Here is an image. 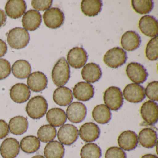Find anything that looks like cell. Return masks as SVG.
<instances>
[{"label":"cell","instance_id":"6da1fadb","mask_svg":"<svg viewBox=\"0 0 158 158\" xmlns=\"http://www.w3.org/2000/svg\"><path fill=\"white\" fill-rule=\"evenodd\" d=\"M70 68L65 58H60L54 65L52 72V78L58 87L63 86L69 81Z\"/></svg>","mask_w":158,"mask_h":158},{"label":"cell","instance_id":"7a4b0ae2","mask_svg":"<svg viewBox=\"0 0 158 158\" xmlns=\"http://www.w3.org/2000/svg\"><path fill=\"white\" fill-rule=\"evenodd\" d=\"M48 108L46 99L42 96H37L33 97L29 101L26 107V111L30 118L38 120L45 115Z\"/></svg>","mask_w":158,"mask_h":158},{"label":"cell","instance_id":"3957f363","mask_svg":"<svg viewBox=\"0 0 158 158\" xmlns=\"http://www.w3.org/2000/svg\"><path fill=\"white\" fill-rule=\"evenodd\" d=\"M30 40L29 33L24 28L15 27L9 31L7 42L10 47L15 49L25 48Z\"/></svg>","mask_w":158,"mask_h":158},{"label":"cell","instance_id":"277c9868","mask_svg":"<svg viewBox=\"0 0 158 158\" xmlns=\"http://www.w3.org/2000/svg\"><path fill=\"white\" fill-rule=\"evenodd\" d=\"M103 101L105 106L109 110H118L123 103V98L121 89L115 86L108 88L104 92Z\"/></svg>","mask_w":158,"mask_h":158},{"label":"cell","instance_id":"5b68a950","mask_svg":"<svg viewBox=\"0 0 158 158\" xmlns=\"http://www.w3.org/2000/svg\"><path fill=\"white\" fill-rule=\"evenodd\" d=\"M127 57L126 52L122 48L115 47L109 50L103 56L104 63L112 68H117L126 62Z\"/></svg>","mask_w":158,"mask_h":158},{"label":"cell","instance_id":"8992f818","mask_svg":"<svg viewBox=\"0 0 158 158\" xmlns=\"http://www.w3.org/2000/svg\"><path fill=\"white\" fill-rule=\"evenodd\" d=\"M44 23L51 29H57L63 24L64 21V13L58 8L47 10L43 15Z\"/></svg>","mask_w":158,"mask_h":158},{"label":"cell","instance_id":"52a82bcc","mask_svg":"<svg viewBox=\"0 0 158 158\" xmlns=\"http://www.w3.org/2000/svg\"><path fill=\"white\" fill-rule=\"evenodd\" d=\"M126 72L129 79L133 83L138 85L144 83L148 77L146 68L138 63H129L127 66Z\"/></svg>","mask_w":158,"mask_h":158},{"label":"cell","instance_id":"ba28073f","mask_svg":"<svg viewBox=\"0 0 158 158\" xmlns=\"http://www.w3.org/2000/svg\"><path fill=\"white\" fill-rule=\"evenodd\" d=\"M86 51L82 47H75L70 50L67 55L68 63L75 69H80L84 66L87 61Z\"/></svg>","mask_w":158,"mask_h":158},{"label":"cell","instance_id":"9c48e42d","mask_svg":"<svg viewBox=\"0 0 158 158\" xmlns=\"http://www.w3.org/2000/svg\"><path fill=\"white\" fill-rule=\"evenodd\" d=\"M78 129L75 126L70 124H64L58 132V138L60 142L66 146L73 144L78 137Z\"/></svg>","mask_w":158,"mask_h":158},{"label":"cell","instance_id":"30bf717a","mask_svg":"<svg viewBox=\"0 0 158 158\" xmlns=\"http://www.w3.org/2000/svg\"><path fill=\"white\" fill-rule=\"evenodd\" d=\"M66 114L70 122L73 123H79L83 122L86 116V107L79 102H72L67 107Z\"/></svg>","mask_w":158,"mask_h":158},{"label":"cell","instance_id":"8fae6325","mask_svg":"<svg viewBox=\"0 0 158 158\" xmlns=\"http://www.w3.org/2000/svg\"><path fill=\"white\" fill-rule=\"evenodd\" d=\"M123 95L126 100L134 103L141 102L146 97L144 88L140 85L134 83L126 86L123 91Z\"/></svg>","mask_w":158,"mask_h":158},{"label":"cell","instance_id":"7c38bea8","mask_svg":"<svg viewBox=\"0 0 158 158\" xmlns=\"http://www.w3.org/2000/svg\"><path fill=\"white\" fill-rule=\"evenodd\" d=\"M138 26L141 33L145 36L149 37L158 36V21L153 16L146 15L142 16L139 22Z\"/></svg>","mask_w":158,"mask_h":158},{"label":"cell","instance_id":"4fadbf2b","mask_svg":"<svg viewBox=\"0 0 158 158\" xmlns=\"http://www.w3.org/2000/svg\"><path fill=\"white\" fill-rule=\"evenodd\" d=\"M140 114L144 121L149 125L157 123L158 119V104L151 100L143 103L140 110Z\"/></svg>","mask_w":158,"mask_h":158},{"label":"cell","instance_id":"5bb4252c","mask_svg":"<svg viewBox=\"0 0 158 158\" xmlns=\"http://www.w3.org/2000/svg\"><path fill=\"white\" fill-rule=\"evenodd\" d=\"M78 133L82 140L86 142H91L98 138L100 130L98 125L89 122L82 125Z\"/></svg>","mask_w":158,"mask_h":158},{"label":"cell","instance_id":"9a60e30c","mask_svg":"<svg viewBox=\"0 0 158 158\" xmlns=\"http://www.w3.org/2000/svg\"><path fill=\"white\" fill-rule=\"evenodd\" d=\"M75 98L80 101L86 102L91 99L94 95V88L91 84L87 82L77 83L73 89Z\"/></svg>","mask_w":158,"mask_h":158},{"label":"cell","instance_id":"2e32d148","mask_svg":"<svg viewBox=\"0 0 158 158\" xmlns=\"http://www.w3.org/2000/svg\"><path fill=\"white\" fill-rule=\"evenodd\" d=\"M118 143L120 148L124 150H133L136 148L138 143L137 135L131 130L123 131L118 137Z\"/></svg>","mask_w":158,"mask_h":158},{"label":"cell","instance_id":"e0dca14e","mask_svg":"<svg viewBox=\"0 0 158 158\" xmlns=\"http://www.w3.org/2000/svg\"><path fill=\"white\" fill-rule=\"evenodd\" d=\"M28 88L34 92L44 90L48 85V79L42 72H35L29 75L27 80Z\"/></svg>","mask_w":158,"mask_h":158},{"label":"cell","instance_id":"ac0fdd59","mask_svg":"<svg viewBox=\"0 0 158 158\" xmlns=\"http://www.w3.org/2000/svg\"><path fill=\"white\" fill-rule=\"evenodd\" d=\"M42 22V17L38 11L31 10L24 14L22 18V24L25 29L34 31L39 27Z\"/></svg>","mask_w":158,"mask_h":158},{"label":"cell","instance_id":"d6986e66","mask_svg":"<svg viewBox=\"0 0 158 158\" xmlns=\"http://www.w3.org/2000/svg\"><path fill=\"white\" fill-rule=\"evenodd\" d=\"M141 42L140 36L134 31H127L121 38V46L123 49L127 51L135 50L139 48Z\"/></svg>","mask_w":158,"mask_h":158},{"label":"cell","instance_id":"ffe728a7","mask_svg":"<svg viewBox=\"0 0 158 158\" xmlns=\"http://www.w3.org/2000/svg\"><path fill=\"white\" fill-rule=\"evenodd\" d=\"M5 10L9 17L17 19L25 13L26 3L23 0H10L5 5Z\"/></svg>","mask_w":158,"mask_h":158},{"label":"cell","instance_id":"44dd1931","mask_svg":"<svg viewBox=\"0 0 158 158\" xmlns=\"http://www.w3.org/2000/svg\"><path fill=\"white\" fill-rule=\"evenodd\" d=\"M20 146L15 139L9 138L2 143L0 152L3 158H15L19 154Z\"/></svg>","mask_w":158,"mask_h":158},{"label":"cell","instance_id":"7402d4cb","mask_svg":"<svg viewBox=\"0 0 158 158\" xmlns=\"http://www.w3.org/2000/svg\"><path fill=\"white\" fill-rule=\"evenodd\" d=\"M31 95L29 89L23 83L15 84L10 90V96L14 102L18 103L26 102L29 99Z\"/></svg>","mask_w":158,"mask_h":158},{"label":"cell","instance_id":"603a6c76","mask_svg":"<svg viewBox=\"0 0 158 158\" xmlns=\"http://www.w3.org/2000/svg\"><path fill=\"white\" fill-rule=\"evenodd\" d=\"M81 75L83 79L87 83H95L100 79L102 72L99 65L94 63H89L84 66Z\"/></svg>","mask_w":158,"mask_h":158},{"label":"cell","instance_id":"cb8c5ba5","mask_svg":"<svg viewBox=\"0 0 158 158\" xmlns=\"http://www.w3.org/2000/svg\"><path fill=\"white\" fill-rule=\"evenodd\" d=\"M73 97L72 90L68 87H60L55 89L53 95L54 102L60 106L69 105L73 101Z\"/></svg>","mask_w":158,"mask_h":158},{"label":"cell","instance_id":"d4e9b609","mask_svg":"<svg viewBox=\"0 0 158 158\" xmlns=\"http://www.w3.org/2000/svg\"><path fill=\"white\" fill-rule=\"evenodd\" d=\"M138 139L142 147L147 148H151L157 143V133L151 128H143L139 133Z\"/></svg>","mask_w":158,"mask_h":158},{"label":"cell","instance_id":"484cf974","mask_svg":"<svg viewBox=\"0 0 158 158\" xmlns=\"http://www.w3.org/2000/svg\"><path fill=\"white\" fill-rule=\"evenodd\" d=\"M47 120L49 123L55 127H59L63 125L67 120L65 112L58 108H52L47 113Z\"/></svg>","mask_w":158,"mask_h":158},{"label":"cell","instance_id":"4316f807","mask_svg":"<svg viewBox=\"0 0 158 158\" xmlns=\"http://www.w3.org/2000/svg\"><path fill=\"white\" fill-rule=\"evenodd\" d=\"M102 2L100 0H83L81 9L84 15L89 17H95L102 10Z\"/></svg>","mask_w":158,"mask_h":158},{"label":"cell","instance_id":"83f0119b","mask_svg":"<svg viewBox=\"0 0 158 158\" xmlns=\"http://www.w3.org/2000/svg\"><path fill=\"white\" fill-rule=\"evenodd\" d=\"M27 119L23 116H17L12 118L9 123L10 132L13 135H19L25 133L28 128Z\"/></svg>","mask_w":158,"mask_h":158},{"label":"cell","instance_id":"f1b7e54d","mask_svg":"<svg viewBox=\"0 0 158 158\" xmlns=\"http://www.w3.org/2000/svg\"><path fill=\"white\" fill-rule=\"evenodd\" d=\"M64 152L65 149L63 145L57 140L48 143L44 152L46 158H63Z\"/></svg>","mask_w":158,"mask_h":158},{"label":"cell","instance_id":"f546056e","mask_svg":"<svg viewBox=\"0 0 158 158\" xmlns=\"http://www.w3.org/2000/svg\"><path fill=\"white\" fill-rule=\"evenodd\" d=\"M31 71V65L25 60L16 61L12 67L13 74L18 79H25L29 76Z\"/></svg>","mask_w":158,"mask_h":158},{"label":"cell","instance_id":"4dcf8cb0","mask_svg":"<svg viewBox=\"0 0 158 158\" xmlns=\"http://www.w3.org/2000/svg\"><path fill=\"white\" fill-rule=\"evenodd\" d=\"M111 113L104 104L97 105L92 112V117L98 123L105 124L111 119Z\"/></svg>","mask_w":158,"mask_h":158},{"label":"cell","instance_id":"1f68e13d","mask_svg":"<svg viewBox=\"0 0 158 158\" xmlns=\"http://www.w3.org/2000/svg\"><path fill=\"white\" fill-rule=\"evenodd\" d=\"M21 149L26 153H32L36 152L40 146V141L36 137L33 135L24 137L20 142Z\"/></svg>","mask_w":158,"mask_h":158},{"label":"cell","instance_id":"d6a6232c","mask_svg":"<svg viewBox=\"0 0 158 158\" xmlns=\"http://www.w3.org/2000/svg\"><path fill=\"white\" fill-rule=\"evenodd\" d=\"M56 135L57 130L51 125H44L38 130V138L41 142L47 143L52 141Z\"/></svg>","mask_w":158,"mask_h":158},{"label":"cell","instance_id":"836d02e7","mask_svg":"<svg viewBox=\"0 0 158 158\" xmlns=\"http://www.w3.org/2000/svg\"><path fill=\"white\" fill-rule=\"evenodd\" d=\"M101 155L100 148L95 143L85 144L80 151L81 158H100Z\"/></svg>","mask_w":158,"mask_h":158},{"label":"cell","instance_id":"e575fe53","mask_svg":"<svg viewBox=\"0 0 158 158\" xmlns=\"http://www.w3.org/2000/svg\"><path fill=\"white\" fill-rule=\"evenodd\" d=\"M131 4L136 12L143 15L149 14L152 11L154 3L152 0H132Z\"/></svg>","mask_w":158,"mask_h":158},{"label":"cell","instance_id":"d590c367","mask_svg":"<svg viewBox=\"0 0 158 158\" xmlns=\"http://www.w3.org/2000/svg\"><path fill=\"white\" fill-rule=\"evenodd\" d=\"M158 36L154 37L149 40L146 46V57L150 61L157 60L158 58Z\"/></svg>","mask_w":158,"mask_h":158},{"label":"cell","instance_id":"8d00e7d4","mask_svg":"<svg viewBox=\"0 0 158 158\" xmlns=\"http://www.w3.org/2000/svg\"><path fill=\"white\" fill-rule=\"evenodd\" d=\"M145 94L152 101H158V82L153 81L148 84L145 90Z\"/></svg>","mask_w":158,"mask_h":158},{"label":"cell","instance_id":"74e56055","mask_svg":"<svg viewBox=\"0 0 158 158\" xmlns=\"http://www.w3.org/2000/svg\"><path fill=\"white\" fill-rule=\"evenodd\" d=\"M105 158H127L125 152L117 147L109 148L105 153Z\"/></svg>","mask_w":158,"mask_h":158},{"label":"cell","instance_id":"f35d334b","mask_svg":"<svg viewBox=\"0 0 158 158\" xmlns=\"http://www.w3.org/2000/svg\"><path fill=\"white\" fill-rule=\"evenodd\" d=\"M10 64L7 60L0 59V80L7 78L11 73Z\"/></svg>","mask_w":158,"mask_h":158},{"label":"cell","instance_id":"ab89813d","mask_svg":"<svg viewBox=\"0 0 158 158\" xmlns=\"http://www.w3.org/2000/svg\"><path fill=\"white\" fill-rule=\"evenodd\" d=\"M52 0H45V1H32V6L33 8L38 11H43L48 10L51 7L52 4Z\"/></svg>","mask_w":158,"mask_h":158},{"label":"cell","instance_id":"60d3db41","mask_svg":"<svg viewBox=\"0 0 158 158\" xmlns=\"http://www.w3.org/2000/svg\"><path fill=\"white\" fill-rule=\"evenodd\" d=\"M9 133L8 124L3 120L0 119V139L6 137Z\"/></svg>","mask_w":158,"mask_h":158},{"label":"cell","instance_id":"b9f144b4","mask_svg":"<svg viewBox=\"0 0 158 158\" xmlns=\"http://www.w3.org/2000/svg\"><path fill=\"white\" fill-rule=\"evenodd\" d=\"M8 50L7 44L2 40L0 39V58L4 56Z\"/></svg>","mask_w":158,"mask_h":158},{"label":"cell","instance_id":"7bdbcfd3","mask_svg":"<svg viewBox=\"0 0 158 158\" xmlns=\"http://www.w3.org/2000/svg\"><path fill=\"white\" fill-rule=\"evenodd\" d=\"M7 16L4 11L0 10V27H2L6 23Z\"/></svg>","mask_w":158,"mask_h":158},{"label":"cell","instance_id":"ee69618b","mask_svg":"<svg viewBox=\"0 0 158 158\" xmlns=\"http://www.w3.org/2000/svg\"><path fill=\"white\" fill-rule=\"evenodd\" d=\"M140 158H158L156 155L152 154H146L143 155Z\"/></svg>","mask_w":158,"mask_h":158},{"label":"cell","instance_id":"f6af8a7d","mask_svg":"<svg viewBox=\"0 0 158 158\" xmlns=\"http://www.w3.org/2000/svg\"><path fill=\"white\" fill-rule=\"evenodd\" d=\"M32 158H45L44 156H42V155H36V156H34L32 157Z\"/></svg>","mask_w":158,"mask_h":158}]
</instances>
